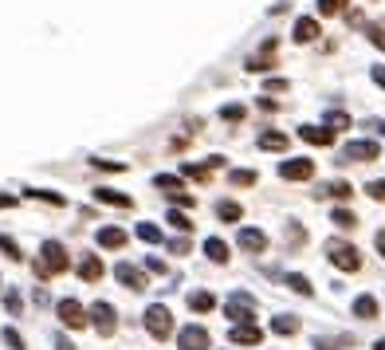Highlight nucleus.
Masks as SVG:
<instances>
[{"instance_id":"1","label":"nucleus","mask_w":385,"mask_h":350,"mask_svg":"<svg viewBox=\"0 0 385 350\" xmlns=\"http://www.w3.org/2000/svg\"><path fill=\"white\" fill-rule=\"evenodd\" d=\"M67 268H71L67 248H63L60 241H43L40 244V260H36V276H40V280H51V276H63Z\"/></svg>"},{"instance_id":"2","label":"nucleus","mask_w":385,"mask_h":350,"mask_svg":"<svg viewBox=\"0 0 385 350\" xmlns=\"http://www.w3.org/2000/svg\"><path fill=\"white\" fill-rule=\"evenodd\" d=\"M224 319L232 323H256V295L248 291H232L224 299Z\"/></svg>"},{"instance_id":"3","label":"nucleus","mask_w":385,"mask_h":350,"mask_svg":"<svg viewBox=\"0 0 385 350\" xmlns=\"http://www.w3.org/2000/svg\"><path fill=\"white\" fill-rule=\"evenodd\" d=\"M326 256H330V264H335L338 271H358L362 268V252H358L354 244H346V241H326Z\"/></svg>"},{"instance_id":"4","label":"nucleus","mask_w":385,"mask_h":350,"mask_svg":"<svg viewBox=\"0 0 385 350\" xmlns=\"http://www.w3.org/2000/svg\"><path fill=\"white\" fill-rule=\"evenodd\" d=\"M146 330H149V339H158L166 342L169 335H173V315H169V307H161V303H154V307H146Z\"/></svg>"},{"instance_id":"5","label":"nucleus","mask_w":385,"mask_h":350,"mask_svg":"<svg viewBox=\"0 0 385 350\" xmlns=\"http://www.w3.org/2000/svg\"><path fill=\"white\" fill-rule=\"evenodd\" d=\"M87 323H95V330H99L102 339H110V335L119 330V311L110 307L107 299H99V303H90V311H87Z\"/></svg>"},{"instance_id":"6","label":"nucleus","mask_w":385,"mask_h":350,"mask_svg":"<svg viewBox=\"0 0 385 350\" xmlns=\"http://www.w3.org/2000/svg\"><path fill=\"white\" fill-rule=\"evenodd\" d=\"M276 55H279V36H267V40L259 43V51H252V55H248V71H252V75L271 71V67H276Z\"/></svg>"},{"instance_id":"7","label":"nucleus","mask_w":385,"mask_h":350,"mask_svg":"<svg viewBox=\"0 0 385 350\" xmlns=\"http://www.w3.org/2000/svg\"><path fill=\"white\" fill-rule=\"evenodd\" d=\"M55 315H60V323L67 330H83V327H87V307H83L79 299H60V303H55Z\"/></svg>"},{"instance_id":"8","label":"nucleus","mask_w":385,"mask_h":350,"mask_svg":"<svg viewBox=\"0 0 385 350\" xmlns=\"http://www.w3.org/2000/svg\"><path fill=\"white\" fill-rule=\"evenodd\" d=\"M177 350H208V330L201 323H189L177 330Z\"/></svg>"},{"instance_id":"9","label":"nucleus","mask_w":385,"mask_h":350,"mask_svg":"<svg viewBox=\"0 0 385 350\" xmlns=\"http://www.w3.org/2000/svg\"><path fill=\"white\" fill-rule=\"evenodd\" d=\"M279 177L283 181H311L315 177V161L311 158H291V161L279 166Z\"/></svg>"},{"instance_id":"10","label":"nucleus","mask_w":385,"mask_h":350,"mask_svg":"<svg viewBox=\"0 0 385 350\" xmlns=\"http://www.w3.org/2000/svg\"><path fill=\"white\" fill-rule=\"evenodd\" d=\"M377 154H381V146L377 142H346V150H342V161H374Z\"/></svg>"},{"instance_id":"11","label":"nucleus","mask_w":385,"mask_h":350,"mask_svg":"<svg viewBox=\"0 0 385 350\" xmlns=\"http://www.w3.org/2000/svg\"><path fill=\"white\" fill-rule=\"evenodd\" d=\"M228 339L236 342V346H259V342H264V330H259L256 323H236V327L228 330Z\"/></svg>"},{"instance_id":"12","label":"nucleus","mask_w":385,"mask_h":350,"mask_svg":"<svg viewBox=\"0 0 385 350\" xmlns=\"http://www.w3.org/2000/svg\"><path fill=\"white\" fill-rule=\"evenodd\" d=\"M114 280H119L122 288H130V291H146V288H149L146 276H142V271L134 268V264H126V260H122L119 268H114Z\"/></svg>"},{"instance_id":"13","label":"nucleus","mask_w":385,"mask_h":350,"mask_svg":"<svg viewBox=\"0 0 385 350\" xmlns=\"http://www.w3.org/2000/svg\"><path fill=\"white\" fill-rule=\"evenodd\" d=\"M350 185H346V181H323V185H318L315 189V197L318 201H350Z\"/></svg>"},{"instance_id":"14","label":"nucleus","mask_w":385,"mask_h":350,"mask_svg":"<svg viewBox=\"0 0 385 350\" xmlns=\"http://www.w3.org/2000/svg\"><path fill=\"white\" fill-rule=\"evenodd\" d=\"M291 36H295V43H311V40L323 36V28H318L315 16H303V20H295V32H291Z\"/></svg>"},{"instance_id":"15","label":"nucleus","mask_w":385,"mask_h":350,"mask_svg":"<svg viewBox=\"0 0 385 350\" xmlns=\"http://www.w3.org/2000/svg\"><path fill=\"white\" fill-rule=\"evenodd\" d=\"M240 248L252 252V256H259V252L267 248V236L259 229H240Z\"/></svg>"},{"instance_id":"16","label":"nucleus","mask_w":385,"mask_h":350,"mask_svg":"<svg viewBox=\"0 0 385 350\" xmlns=\"http://www.w3.org/2000/svg\"><path fill=\"white\" fill-rule=\"evenodd\" d=\"M354 335H315V350H350Z\"/></svg>"},{"instance_id":"17","label":"nucleus","mask_w":385,"mask_h":350,"mask_svg":"<svg viewBox=\"0 0 385 350\" xmlns=\"http://www.w3.org/2000/svg\"><path fill=\"white\" fill-rule=\"evenodd\" d=\"M102 271H107V268H102V260H99V256H83V260H79V280L99 283V280H102Z\"/></svg>"},{"instance_id":"18","label":"nucleus","mask_w":385,"mask_h":350,"mask_svg":"<svg viewBox=\"0 0 385 350\" xmlns=\"http://www.w3.org/2000/svg\"><path fill=\"white\" fill-rule=\"evenodd\" d=\"M381 315V303L374 295H358L354 299V319H377Z\"/></svg>"},{"instance_id":"19","label":"nucleus","mask_w":385,"mask_h":350,"mask_svg":"<svg viewBox=\"0 0 385 350\" xmlns=\"http://www.w3.org/2000/svg\"><path fill=\"white\" fill-rule=\"evenodd\" d=\"M299 138L311 142V146H330V142H335V134L326 130V126H299Z\"/></svg>"},{"instance_id":"20","label":"nucleus","mask_w":385,"mask_h":350,"mask_svg":"<svg viewBox=\"0 0 385 350\" xmlns=\"http://www.w3.org/2000/svg\"><path fill=\"white\" fill-rule=\"evenodd\" d=\"M126 244V229H114V224H107V229H99V248H122Z\"/></svg>"},{"instance_id":"21","label":"nucleus","mask_w":385,"mask_h":350,"mask_svg":"<svg viewBox=\"0 0 385 350\" xmlns=\"http://www.w3.org/2000/svg\"><path fill=\"white\" fill-rule=\"evenodd\" d=\"M95 201L114 205V209H130V205H134V197H126V193H119V189H95Z\"/></svg>"},{"instance_id":"22","label":"nucleus","mask_w":385,"mask_h":350,"mask_svg":"<svg viewBox=\"0 0 385 350\" xmlns=\"http://www.w3.org/2000/svg\"><path fill=\"white\" fill-rule=\"evenodd\" d=\"M212 307H217V295H212V291H193V295H189V311H197V315H208Z\"/></svg>"},{"instance_id":"23","label":"nucleus","mask_w":385,"mask_h":350,"mask_svg":"<svg viewBox=\"0 0 385 350\" xmlns=\"http://www.w3.org/2000/svg\"><path fill=\"white\" fill-rule=\"evenodd\" d=\"M205 256L212 264H228V244L220 241V236H208V241H205Z\"/></svg>"},{"instance_id":"24","label":"nucleus","mask_w":385,"mask_h":350,"mask_svg":"<svg viewBox=\"0 0 385 350\" xmlns=\"http://www.w3.org/2000/svg\"><path fill=\"white\" fill-rule=\"evenodd\" d=\"M287 142H291V138H287L283 130H267V134H259L256 146H259V150H287Z\"/></svg>"},{"instance_id":"25","label":"nucleus","mask_w":385,"mask_h":350,"mask_svg":"<svg viewBox=\"0 0 385 350\" xmlns=\"http://www.w3.org/2000/svg\"><path fill=\"white\" fill-rule=\"evenodd\" d=\"M287 288L299 291V295H315V288H311V280H306L303 271H287Z\"/></svg>"},{"instance_id":"26","label":"nucleus","mask_w":385,"mask_h":350,"mask_svg":"<svg viewBox=\"0 0 385 350\" xmlns=\"http://www.w3.org/2000/svg\"><path fill=\"white\" fill-rule=\"evenodd\" d=\"M299 327H303V323H299L295 315H279V319L271 323V330H276V335H299Z\"/></svg>"},{"instance_id":"27","label":"nucleus","mask_w":385,"mask_h":350,"mask_svg":"<svg viewBox=\"0 0 385 350\" xmlns=\"http://www.w3.org/2000/svg\"><path fill=\"white\" fill-rule=\"evenodd\" d=\"M326 130L335 134V130H350V114H346V110H330V114H326Z\"/></svg>"},{"instance_id":"28","label":"nucleus","mask_w":385,"mask_h":350,"mask_svg":"<svg viewBox=\"0 0 385 350\" xmlns=\"http://www.w3.org/2000/svg\"><path fill=\"white\" fill-rule=\"evenodd\" d=\"M154 185H158V189H166L169 197H173V193H185L181 177H169V173H158V177H154Z\"/></svg>"},{"instance_id":"29","label":"nucleus","mask_w":385,"mask_h":350,"mask_svg":"<svg viewBox=\"0 0 385 350\" xmlns=\"http://www.w3.org/2000/svg\"><path fill=\"white\" fill-rule=\"evenodd\" d=\"M134 232H138V241H146V244H161V229L158 224H149V220H142Z\"/></svg>"},{"instance_id":"30","label":"nucleus","mask_w":385,"mask_h":350,"mask_svg":"<svg viewBox=\"0 0 385 350\" xmlns=\"http://www.w3.org/2000/svg\"><path fill=\"white\" fill-rule=\"evenodd\" d=\"M0 252H4L8 260H16V264L24 260V248H20V244H16V241H12V236H4V232H0Z\"/></svg>"},{"instance_id":"31","label":"nucleus","mask_w":385,"mask_h":350,"mask_svg":"<svg viewBox=\"0 0 385 350\" xmlns=\"http://www.w3.org/2000/svg\"><path fill=\"white\" fill-rule=\"evenodd\" d=\"M306 241V232H303V224H295V220H291V224H287L283 229V244H291V248H299V244Z\"/></svg>"},{"instance_id":"32","label":"nucleus","mask_w":385,"mask_h":350,"mask_svg":"<svg viewBox=\"0 0 385 350\" xmlns=\"http://www.w3.org/2000/svg\"><path fill=\"white\" fill-rule=\"evenodd\" d=\"M217 217H220V220H240V217H244V209H240L236 201H220V205H217Z\"/></svg>"},{"instance_id":"33","label":"nucleus","mask_w":385,"mask_h":350,"mask_svg":"<svg viewBox=\"0 0 385 350\" xmlns=\"http://www.w3.org/2000/svg\"><path fill=\"white\" fill-rule=\"evenodd\" d=\"M181 173H185V177H193V181H208V173H212V166H193V161H185V166H181Z\"/></svg>"},{"instance_id":"34","label":"nucleus","mask_w":385,"mask_h":350,"mask_svg":"<svg viewBox=\"0 0 385 350\" xmlns=\"http://www.w3.org/2000/svg\"><path fill=\"white\" fill-rule=\"evenodd\" d=\"M4 307H8V315H20L24 311V299H20V291L16 288H4Z\"/></svg>"},{"instance_id":"35","label":"nucleus","mask_w":385,"mask_h":350,"mask_svg":"<svg viewBox=\"0 0 385 350\" xmlns=\"http://www.w3.org/2000/svg\"><path fill=\"white\" fill-rule=\"evenodd\" d=\"M330 220H335L338 229H358V217L350 209H335V213H330Z\"/></svg>"},{"instance_id":"36","label":"nucleus","mask_w":385,"mask_h":350,"mask_svg":"<svg viewBox=\"0 0 385 350\" xmlns=\"http://www.w3.org/2000/svg\"><path fill=\"white\" fill-rule=\"evenodd\" d=\"M365 32H370V43L385 51V20L381 24H365Z\"/></svg>"},{"instance_id":"37","label":"nucleus","mask_w":385,"mask_h":350,"mask_svg":"<svg viewBox=\"0 0 385 350\" xmlns=\"http://www.w3.org/2000/svg\"><path fill=\"white\" fill-rule=\"evenodd\" d=\"M228 181H232V185H240V189H248V185H256V173H252V170H236V173H232V177H228Z\"/></svg>"},{"instance_id":"38","label":"nucleus","mask_w":385,"mask_h":350,"mask_svg":"<svg viewBox=\"0 0 385 350\" xmlns=\"http://www.w3.org/2000/svg\"><path fill=\"white\" fill-rule=\"evenodd\" d=\"M169 224H173V229H181V232H189V229H193V220H189L181 209H169Z\"/></svg>"},{"instance_id":"39","label":"nucleus","mask_w":385,"mask_h":350,"mask_svg":"<svg viewBox=\"0 0 385 350\" xmlns=\"http://www.w3.org/2000/svg\"><path fill=\"white\" fill-rule=\"evenodd\" d=\"M0 339L8 342L12 350H24V335H20V330H16V327H4V335H0Z\"/></svg>"},{"instance_id":"40","label":"nucleus","mask_w":385,"mask_h":350,"mask_svg":"<svg viewBox=\"0 0 385 350\" xmlns=\"http://www.w3.org/2000/svg\"><path fill=\"white\" fill-rule=\"evenodd\" d=\"M166 248L173 252V256H189V252H193V241H185V236H177V241H169Z\"/></svg>"},{"instance_id":"41","label":"nucleus","mask_w":385,"mask_h":350,"mask_svg":"<svg viewBox=\"0 0 385 350\" xmlns=\"http://www.w3.org/2000/svg\"><path fill=\"white\" fill-rule=\"evenodd\" d=\"M28 197H40V201H48V205H55V209L63 205V197H60V193H48V189H28Z\"/></svg>"},{"instance_id":"42","label":"nucleus","mask_w":385,"mask_h":350,"mask_svg":"<svg viewBox=\"0 0 385 350\" xmlns=\"http://www.w3.org/2000/svg\"><path fill=\"white\" fill-rule=\"evenodd\" d=\"M342 4H346V0H318V12H323V16H338Z\"/></svg>"},{"instance_id":"43","label":"nucleus","mask_w":385,"mask_h":350,"mask_svg":"<svg viewBox=\"0 0 385 350\" xmlns=\"http://www.w3.org/2000/svg\"><path fill=\"white\" fill-rule=\"evenodd\" d=\"M244 114H248V110L240 107V102H232V107H224V110H220V119H228V122H240Z\"/></svg>"},{"instance_id":"44","label":"nucleus","mask_w":385,"mask_h":350,"mask_svg":"<svg viewBox=\"0 0 385 350\" xmlns=\"http://www.w3.org/2000/svg\"><path fill=\"white\" fill-rule=\"evenodd\" d=\"M365 193H370L374 201H381V205H385V181H370V185H365Z\"/></svg>"},{"instance_id":"45","label":"nucleus","mask_w":385,"mask_h":350,"mask_svg":"<svg viewBox=\"0 0 385 350\" xmlns=\"http://www.w3.org/2000/svg\"><path fill=\"white\" fill-rule=\"evenodd\" d=\"M95 166H99V170H107V173H122V170H126L122 161H107V158H95Z\"/></svg>"},{"instance_id":"46","label":"nucleus","mask_w":385,"mask_h":350,"mask_svg":"<svg viewBox=\"0 0 385 350\" xmlns=\"http://www.w3.org/2000/svg\"><path fill=\"white\" fill-rule=\"evenodd\" d=\"M146 268H149V271H158V276H166V264H161L158 256H146Z\"/></svg>"},{"instance_id":"47","label":"nucleus","mask_w":385,"mask_h":350,"mask_svg":"<svg viewBox=\"0 0 385 350\" xmlns=\"http://www.w3.org/2000/svg\"><path fill=\"white\" fill-rule=\"evenodd\" d=\"M20 205V197H12V193H0V209H16Z\"/></svg>"},{"instance_id":"48","label":"nucleus","mask_w":385,"mask_h":350,"mask_svg":"<svg viewBox=\"0 0 385 350\" xmlns=\"http://www.w3.org/2000/svg\"><path fill=\"white\" fill-rule=\"evenodd\" d=\"M55 350H75V346H71L67 335H55Z\"/></svg>"},{"instance_id":"49","label":"nucleus","mask_w":385,"mask_h":350,"mask_svg":"<svg viewBox=\"0 0 385 350\" xmlns=\"http://www.w3.org/2000/svg\"><path fill=\"white\" fill-rule=\"evenodd\" d=\"M267 90H287V79H267Z\"/></svg>"},{"instance_id":"50","label":"nucleus","mask_w":385,"mask_h":350,"mask_svg":"<svg viewBox=\"0 0 385 350\" xmlns=\"http://www.w3.org/2000/svg\"><path fill=\"white\" fill-rule=\"evenodd\" d=\"M374 83H377V87H385V67H374Z\"/></svg>"},{"instance_id":"51","label":"nucleus","mask_w":385,"mask_h":350,"mask_svg":"<svg viewBox=\"0 0 385 350\" xmlns=\"http://www.w3.org/2000/svg\"><path fill=\"white\" fill-rule=\"evenodd\" d=\"M374 244H377V252H381V256H385V229H381V232H377V236H374Z\"/></svg>"},{"instance_id":"52","label":"nucleus","mask_w":385,"mask_h":350,"mask_svg":"<svg viewBox=\"0 0 385 350\" xmlns=\"http://www.w3.org/2000/svg\"><path fill=\"white\" fill-rule=\"evenodd\" d=\"M374 350H385V339H377V342H374Z\"/></svg>"},{"instance_id":"53","label":"nucleus","mask_w":385,"mask_h":350,"mask_svg":"<svg viewBox=\"0 0 385 350\" xmlns=\"http://www.w3.org/2000/svg\"><path fill=\"white\" fill-rule=\"evenodd\" d=\"M377 130H381V134H385V122H377Z\"/></svg>"},{"instance_id":"54","label":"nucleus","mask_w":385,"mask_h":350,"mask_svg":"<svg viewBox=\"0 0 385 350\" xmlns=\"http://www.w3.org/2000/svg\"><path fill=\"white\" fill-rule=\"evenodd\" d=\"M0 288H4V283H0Z\"/></svg>"}]
</instances>
